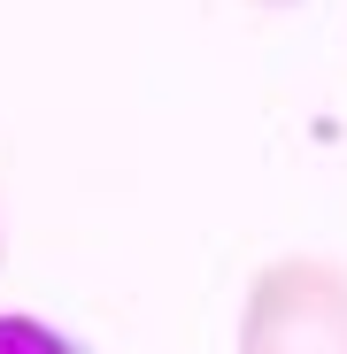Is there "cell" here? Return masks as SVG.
I'll use <instances>...</instances> for the list:
<instances>
[{
  "instance_id": "obj_4",
  "label": "cell",
  "mask_w": 347,
  "mask_h": 354,
  "mask_svg": "<svg viewBox=\"0 0 347 354\" xmlns=\"http://www.w3.org/2000/svg\"><path fill=\"white\" fill-rule=\"evenodd\" d=\"M0 262H8V223H0Z\"/></svg>"
},
{
  "instance_id": "obj_1",
  "label": "cell",
  "mask_w": 347,
  "mask_h": 354,
  "mask_svg": "<svg viewBox=\"0 0 347 354\" xmlns=\"http://www.w3.org/2000/svg\"><path fill=\"white\" fill-rule=\"evenodd\" d=\"M240 354H347V270L324 254H278L240 308Z\"/></svg>"
},
{
  "instance_id": "obj_2",
  "label": "cell",
  "mask_w": 347,
  "mask_h": 354,
  "mask_svg": "<svg viewBox=\"0 0 347 354\" xmlns=\"http://www.w3.org/2000/svg\"><path fill=\"white\" fill-rule=\"evenodd\" d=\"M0 354H85L78 339H62L39 316H0Z\"/></svg>"
},
{
  "instance_id": "obj_3",
  "label": "cell",
  "mask_w": 347,
  "mask_h": 354,
  "mask_svg": "<svg viewBox=\"0 0 347 354\" xmlns=\"http://www.w3.org/2000/svg\"><path fill=\"white\" fill-rule=\"evenodd\" d=\"M255 8H294V0H255Z\"/></svg>"
}]
</instances>
